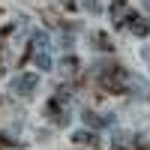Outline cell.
<instances>
[{
	"label": "cell",
	"mask_w": 150,
	"mask_h": 150,
	"mask_svg": "<svg viewBox=\"0 0 150 150\" xmlns=\"http://www.w3.org/2000/svg\"><path fill=\"white\" fill-rule=\"evenodd\" d=\"M36 87H39V75L36 72H21L15 81H12V93H18V96H30Z\"/></svg>",
	"instance_id": "1"
},
{
	"label": "cell",
	"mask_w": 150,
	"mask_h": 150,
	"mask_svg": "<svg viewBox=\"0 0 150 150\" xmlns=\"http://www.w3.org/2000/svg\"><path fill=\"white\" fill-rule=\"evenodd\" d=\"M33 60H36V66H39L42 72L51 69V57H48V51H36V54H33Z\"/></svg>",
	"instance_id": "2"
},
{
	"label": "cell",
	"mask_w": 150,
	"mask_h": 150,
	"mask_svg": "<svg viewBox=\"0 0 150 150\" xmlns=\"http://www.w3.org/2000/svg\"><path fill=\"white\" fill-rule=\"evenodd\" d=\"M33 45H36V51H48V36L45 33H33Z\"/></svg>",
	"instance_id": "3"
},
{
	"label": "cell",
	"mask_w": 150,
	"mask_h": 150,
	"mask_svg": "<svg viewBox=\"0 0 150 150\" xmlns=\"http://www.w3.org/2000/svg\"><path fill=\"white\" fill-rule=\"evenodd\" d=\"M75 141H90V144H96V135L93 132H75Z\"/></svg>",
	"instance_id": "4"
},
{
	"label": "cell",
	"mask_w": 150,
	"mask_h": 150,
	"mask_svg": "<svg viewBox=\"0 0 150 150\" xmlns=\"http://www.w3.org/2000/svg\"><path fill=\"white\" fill-rule=\"evenodd\" d=\"M132 30H135V33H147V24L138 18V21H132Z\"/></svg>",
	"instance_id": "5"
}]
</instances>
